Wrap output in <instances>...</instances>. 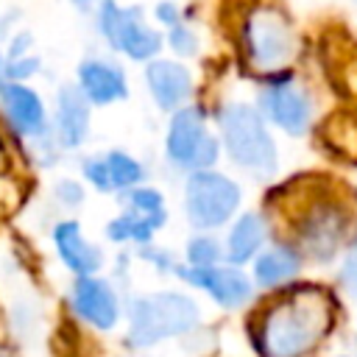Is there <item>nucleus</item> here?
Returning <instances> with one entry per match:
<instances>
[{
	"label": "nucleus",
	"mask_w": 357,
	"mask_h": 357,
	"mask_svg": "<svg viewBox=\"0 0 357 357\" xmlns=\"http://www.w3.org/2000/svg\"><path fill=\"white\" fill-rule=\"evenodd\" d=\"M84 176L89 178V184H95L103 192L112 190H123L131 187L142 178V167L123 151H112L103 159H89L84 162Z\"/></svg>",
	"instance_id": "obj_16"
},
{
	"label": "nucleus",
	"mask_w": 357,
	"mask_h": 357,
	"mask_svg": "<svg viewBox=\"0 0 357 357\" xmlns=\"http://www.w3.org/2000/svg\"><path fill=\"white\" fill-rule=\"evenodd\" d=\"M220 128H223V142L229 156L251 170H273L276 165V151L273 139L265 131L262 117L245 106V103H231L220 114Z\"/></svg>",
	"instance_id": "obj_4"
},
{
	"label": "nucleus",
	"mask_w": 357,
	"mask_h": 357,
	"mask_svg": "<svg viewBox=\"0 0 357 357\" xmlns=\"http://www.w3.org/2000/svg\"><path fill=\"white\" fill-rule=\"evenodd\" d=\"M240 190L218 173H195L187 184V212L195 226H220L237 206Z\"/></svg>",
	"instance_id": "obj_7"
},
{
	"label": "nucleus",
	"mask_w": 357,
	"mask_h": 357,
	"mask_svg": "<svg viewBox=\"0 0 357 357\" xmlns=\"http://www.w3.org/2000/svg\"><path fill=\"white\" fill-rule=\"evenodd\" d=\"M156 17H159L162 22H167V25H176V22H178V11H176V6H170V3H162V6L156 8Z\"/></svg>",
	"instance_id": "obj_28"
},
{
	"label": "nucleus",
	"mask_w": 357,
	"mask_h": 357,
	"mask_svg": "<svg viewBox=\"0 0 357 357\" xmlns=\"http://www.w3.org/2000/svg\"><path fill=\"white\" fill-rule=\"evenodd\" d=\"M243 50L257 73H276L290 64L296 36L287 17L271 6H257L243 22Z\"/></svg>",
	"instance_id": "obj_2"
},
{
	"label": "nucleus",
	"mask_w": 357,
	"mask_h": 357,
	"mask_svg": "<svg viewBox=\"0 0 357 357\" xmlns=\"http://www.w3.org/2000/svg\"><path fill=\"white\" fill-rule=\"evenodd\" d=\"M298 268V257L290 251V248H271L268 254L259 257L257 262V279L259 284H279L284 282L287 276H293Z\"/></svg>",
	"instance_id": "obj_21"
},
{
	"label": "nucleus",
	"mask_w": 357,
	"mask_h": 357,
	"mask_svg": "<svg viewBox=\"0 0 357 357\" xmlns=\"http://www.w3.org/2000/svg\"><path fill=\"white\" fill-rule=\"evenodd\" d=\"M165 220V212L162 215H153V212H139V209H128L126 215L114 218L109 226H106V234L112 240H137V243H145L151 237L153 229H159Z\"/></svg>",
	"instance_id": "obj_18"
},
{
	"label": "nucleus",
	"mask_w": 357,
	"mask_h": 357,
	"mask_svg": "<svg viewBox=\"0 0 357 357\" xmlns=\"http://www.w3.org/2000/svg\"><path fill=\"white\" fill-rule=\"evenodd\" d=\"M128 206L139 209V212H153V215H162V195L156 190H134L128 195Z\"/></svg>",
	"instance_id": "obj_24"
},
{
	"label": "nucleus",
	"mask_w": 357,
	"mask_h": 357,
	"mask_svg": "<svg viewBox=\"0 0 357 357\" xmlns=\"http://www.w3.org/2000/svg\"><path fill=\"white\" fill-rule=\"evenodd\" d=\"M0 86H3V59H0Z\"/></svg>",
	"instance_id": "obj_31"
},
{
	"label": "nucleus",
	"mask_w": 357,
	"mask_h": 357,
	"mask_svg": "<svg viewBox=\"0 0 357 357\" xmlns=\"http://www.w3.org/2000/svg\"><path fill=\"white\" fill-rule=\"evenodd\" d=\"M145 78H148V86H151L153 100L162 109H176L192 92V78H190L187 67H181L176 61H165V59L151 61Z\"/></svg>",
	"instance_id": "obj_15"
},
{
	"label": "nucleus",
	"mask_w": 357,
	"mask_h": 357,
	"mask_svg": "<svg viewBox=\"0 0 357 357\" xmlns=\"http://www.w3.org/2000/svg\"><path fill=\"white\" fill-rule=\"evenodd\" d=\"M343 273H346V279H349V282H354V284H357V245L349 251L346 265H343Z\"/></svg>",
	"instance_id": "obj_29"
},
{
	"label": "nucleus",
	"mask_w": 357,
	"mask_h": 357,
	"mask_svg": "<svg viewBox=\"0 0 357 357\" xmlns=\"http://www.w3.org/2000/svg\"><path fill=\"white\" fill-rule=\"evenodd\" d=\"M184 276L192 282V284H198V287H204V290H209V296L218 301V304H223V307H237L245 296H248V279L240 273V271H231V268H192V271H184Z\"/></svg>",
	"instance_id": "obj_17"
},
{
	"label": "nucleus",
	"mask_w": 357,
	"mask_h": 357,
	"mask_svg": "<svg viewBox=\"0 0 357 357\" xmlns=\"http://www.w3.org/2000/svg\"><path fill=\"white\" fill-rule=\"evenodd\" d=\"M36 70H39V59L28 53V56H17V59H8V64H3V78L22 84V78L33 75Z\"/></svg>",
	"instance_id": "obj_22"
},
{
	"label": "nucleus",
	"mask_w": 357,
	"mask_h": 357,
	"mask_svg": "<svg viewBox=\"0 0 357 357\" xmlns=\"http://www.w3.org/2000/svg\"><path fill=\"white\" fill-rule=\"evenodd\" d=\"M324 139L332 151H337L343 159L357 162V117L354 114H337L329 117L324 126Z\"/></svg>",
	"instance_id": "obj_20"
},
{
	"label": "nucleus",
	"mask_w": 357,
	"mask_h": 357,
	"mask_svg": "<svg viewBox=\"0 0 357 357\" xmlns=\"http://www.w3.org/2000/svg\"><path fill=\"white\" fill-rule=\"evenodd\" d=\"M28 47H31V36L28 33H20L14 36L11 47H8V59H17V56H28Z\"/></svg>",
	"instance_id": "obj_27"
},
{
	"label": "nucleus",
	"mask_w": 357,
	"mask_h": 357,
	"mask_svg": "<svg viewBox=\"0 0 357 357\" xmlns=\"http://www.w3.org/2000/svg\"><path fill=\"white\" fill-rule=\"evenodd\" d=\"M53 243H56V251H59L61 262H64L73 273H78V276H92V273L100 268V262H103L100 251L81 234V226H78L75 220H61V223H56V229H53Z\"/></svg>",
	"instance_id": "obj_13"
},
{
	"label": "nucleus",
	"mask_w": 357,
	"mask_h": 357,
	"mask_svg": "<svg viewBox=\"0 0 357 357\" xmlns=\"http://www.w3.org/2000/svg\"><path fill=\"white\" fill-rule=\"evenodd\" d=\"M78 89L86 98V103H98V106L114 103V100L128 95L123 70L117 64H109V61H100V59L81 61V67H78Z\"/></svg>",
	"instance_id": "obj_11"
},
{
	"label": "nucleus",
	"mask_w": 357,
	"mask_h": 357,
	"mask_svg": "<svg viewBox=\"0 0 357 357\" xmlns=\"http://www.w3.org/2000/svg\"><path fill=\"white\" fill-rule=\"evenodd\" d=\"M167 153L176 165H212L218 156L215 139L204 128V117L198 109H181L170 120V134H167Z\"/></svg>",
	"instance_id": "obj_8"
},
{
	"label": "nucleus",
	"mask_w": 357,
	"mask_h": 357,
	"mask_svg": "<svg viewBox=\"0 0 357 357\" xmlns=\"http://www.w3.org/2000/svg\"><path fill=\"white\" fill-rule=\"evenodd\" d=\"M349 226H351V218L343 209V204L326 201V198L324 201H312L304 209V215L298 218V223H296L301 245L312 257H321V259L335 254V248L346 240Z\"/></svg>",
	"instance_id": "obj_6"
},
{
	"label": "nucleus",
	"mask_w": 357,
	"mask_h": 357,
	"mask_svg": "<svg viewBox=\"0 0 357 357\" xmlns=\"http://www.w3.org/2000/svg\"><path fill=\"white\" fill-rule=\"evenodd\" d=\"M262 106L268 112V117L284 128L287 134H301L307 128L310 120V103L304 98L301 89H296L293 84H273L265 95H262Z\"/></svg>",
	"instance_id": "obj_14"
},
{
	"label": "nucleus",
	"mask_w": 357,
	"mask_h": 357,
	"mask_svg": "<svg viewBox=\"0 0 357 357\" xmlns=\"http://www.w3.org/2000/svg\"><path fill=\"white\" fill-rule=\"evenodd\" d=\"M262 237H265L262 220L257 215H243L237 220L231 237H229V259L231 262H245L257 251V245L262 243Z\"/></svg>",
	"instance_id": "obj_19"
},
{
	"label": "nucleus",
	"mask_w": 357,
	"mask_h": 357,
	"mask_svg": "<svg viewBox=\"0 0 357 357\" xmlns=\"http://www.w3.org/2000/svg\"><path fill=\"white\" fill-rule=\"evenodd\" d=\"M332 326V301L321 287H298L276 301L257 335L265 357H304Z\"/></svg>",
	"instance_id": "obj_1"
},
{
	"label": "nucleus",
	"mask_w": 357,
	"mask_h": 357,
	"mask_svg": "<svg viewBox=\"0 0 357 357\" xmlns=\"http://www.w3.org/2000/svg\"><path fill=\"white\" fill-rule=\"evenodd\" d=\"M195 321H198V310H195L192 298H187L181 293L142 296L131 304L128 340L134 346H151L162 337L187 332L190 326H195Z\"/></svg>",
	"instance_id": "obj_3"
},
{
	"label": "nucleus",
	"mask_w": 357,
	"mask_h": 357,
	"mask_svg": "<svg viewBox=\"0 0 357 357\" xmlns=\"http://www.w3.org/2000/svg\"><path fill=\"white\" fill-rule=\"evenodd\" d=\"M73 310L98 329H112L117 324V298L112 287L95 276H78L73 284Z\"/></svg>",
	"instance_id": "obj_10"
},
{
	"label": "nucleus",
	"mask_w": 357,
	"mask_h": 357,
	"mask_svg": "<svg viewBox=\"0 0 357 357\" xmlns=\"http://www.w3.org/2000/svg\"><path fill=\"white\" fill-rule=\"evenodd\" d=\"M215 257H218V248H215L212 240H192V243H190V259H192L198 268H206Z\"/></svg>",
	"instance_id": "obj_25"
},
{
	"label": "nucleus",
	"mask_w": 357,
	"mask_h": 357,
	"mask_svg": "<svg viewBox=\"0 0 357 357\" xmlns=\"http://www.w3.org/2000/svg\"><path fill=\"white\" fill-rule=\"evenodd\" d=\"M195 33L187 28V25H181V22H176V25H170V47L178 53V56H192L195 53Z\"/></svg>",
	"instance_id": "obj_23"
},
{
	"label": "nucleus",
	"mask_w": 357,
	"mask_h": 357,
	"mask_svg": "<svg viewBox=\"0 0 357 357\" xmlns=\"http://www.w3.org/2000/svg\"><path fill=\"white\" fill-rule=\"evenodd\" d=\"M56 195L64 198V204H81V187L73 184V181H61L56 187Z\"/></svg>",
	"instance_id": "obj_26"
},
{
	"label": "nucleus",
	"mask_w": 357,
	"mask_h": 357,
	"mask_svg": "<svg viewBox=\"0 0 357 357\" xmlns=\"http://www.w3.org/2000/svg\"><path fill=\"white\" fill-rule=\"evenodd\" d=\"M0 109L8 120V126L22 137H45L47 134V112L42 98L17 81H6L0 86Z\"/></svg>",
	"instance_id": "obj_9"
},
{
	"label": "nucleus",
	"mask_w": 357,
	"mask_h": 357,
	"mask_svg": "<svg viewBox=\"0 0 357 357\" xmlns=\"http://www.w3.org/2000/svg\"><path fill=\"white\" fill-rule=\"evenodd\" d=\"M98 28L114 50H120L137 61L156 56L162 47V36L145 22L142 11L139 8H120L114 0H100Z\"/></svg>",
	"instance_id": "obj_5"
},
{
	"label": "nucleus",
	"mask_w": 357,
	"mask_h": 357,
	"mask_svg": "<svg viewBox=\"0 0 357 357\" xmlns=\"http://www.w3.org/2000/svg\"><path fill=\"white\" fill-rule=\"evenodd\" d=\"M53 131L59 145L64 148H78L86 139L89 131V103L81 95L78 86H61L56 98V117H53Z\"/></svg>",
	"instance_id": "obj_12"
},
{
	"label": "nucleus",
	"mask_w": 357,
	"mask_h": 357,
	"mask_svg": "<svg viewBox=\"0 0 357 357\" xmlns=\"http://www.w3.org/2000/svg\"><path fill=\"white\" fill-rule=\"evenodd\" d=\"M73 3H75L78 8H89V3H92V0H73Z\"/></svg>",
	"instance_id": "obj_30"
}]
</instances>
